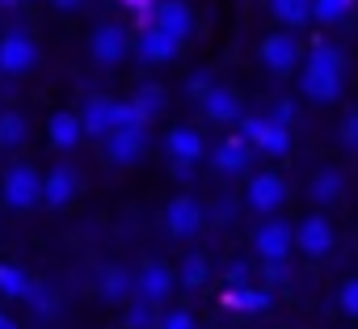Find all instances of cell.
<instances>
[{
    "instance_id": "20",
    "label": "cell",
    "mask_w": 358,
    "mask_h": 329,
    "mask_svg": "<svg viewBox=\"0 0 358 329\" xmlns=\"http://www.w3.org/2000/svg\"><path fill=\"white\" fill-rule=\"evenodd\" d=\"M312 203L316 207H333V203H341V195H345V174L341 169H320L316 178H312Z\"/></svg>"
},
{
    "instance_id": "2",
    "label": "cell",
    "mask_w": 358,
    "mask_h": 329,
    "mask_svg": "<svg viewBox=\"0 0 358 329\" xmlns=\"http://www.w3.org/2000/svg\"><path fill=\"white\" fill-rule=\"evenodd\" d=\"M0 199L13 211H30L34 203H43V178L34 164H9L0 178Z\"/></svg>"
},
{
    "instance_id": "22",
    "label": "cell",
    "mask_w": 358,
    "mask_h": 329,
    "mask_svg": "<svg viewBox=\"0 0 358 329\" xmlns=\"http://www.w3.org/2000/svg\"><path fill=\"white\" fill-rule=\"evenodd\" d=\"M131 106L139 110V118H143V122H152V118H160V114H164L169 93H164L160 85H139V89H135V97H131Z\"/></svg>"
},
{
    "instance_id": "5",
    "label": "cell",
    "mask_w": 358,
    "mask_h": 329,
    "mask_svg": "<svg viewBox=\"0 0 358 329\" xmlns=\"http://www.w3.org/2000/svg\"><path fill=\"white\" fill-rule=\"evenodd\" d=\"M127 51H131V38H127V26H118V22H101L89 38V55L101 68H118L127 59Z\"/></svg>"
},
{
    "instance_id": "25",
    "label": "cell",
    "mask_w": 358,
    "mask_h": 329,
    "mask_svg": "<svg viewBox=\"0 0 358 329\" xmlns=\"http://www.w3.org/2000/svg\"><path fill=\"white\" fill-rule=\"evenodd\" d=\"M270 13H274V22L295 30V26L312 22V0H270Z\"/></svg>"
},
{
    "instance_id": "35",
    "label": "cell",
    "mask_w": 358,
    "mask_h": 329,
    "mask_svg": "<svg viewBox=\"0 0 358 329\" xmlns=\"http://www.w3.org/2000/svg\"><path fill=\"white\" fill-rule=\"evenodd\" d=\"M270 122H278V127H291V118H295V110H291V102H278L274 106V114H266Z\"/></svg>"
},
{
    "instance_id": "28",
    "label": "cell",
    "mask_w": 358,
    "mask_h": 329,
    "mask_svg": "<svg viewBox=\"0 0 358 329\" xmlns=\"http://www.w3.org/2000/svg\"><path fill=\"white\" fill-rule=\"evenodd\" d=\"M26 139V118L17 114V110H9V114H0V148H17Z\"/></svg>"
},
{
    "instance_id": "8",
    "label": "cell",
    "mask_w": 358,
    "mask_h": 329,
    "mask_svg": "<svg viewBox=\"0 0 358 329\" xmlns=\"http://www.w3.org/2000/svg\"><path fill=\"white\" fill-rule=\"evenodd\" d=\"M152 26L164 30L177 43H186L190 30H194V13H190L186 0H156V5H152Z\"/></svg>"
},
{
    "instance_id": "36",
    "label": "cell",
    "mask_w": 358,
    "mask_h": 329,
    "mask_svg": "<svg viewBox=\"0 0 358 329\" xmlns=\"http://www.w3.org/2000/svg\"><path fill=\"white\" fill-rule=\"evenodd\" d=\"M160 329H194V316H190V312H173Z\"/></svg>"
},
{
    "instance_id": "14",
    "label": "cell",
    "mask_w": 358,
    "mask_h": 329,
    "mask_svg": "<svg viewBox=\"0 0 358 329\" xmlns=\"http://www.w3.org/2000/svg\"><path fill=\"white\" fill-rule=\"evenodd\" d=\"M76 186H80V178H76L72 164H55V169L43 178V203L47 207H68L76 199Z\"/></svg>"
},
{
    "instance_id": "15",
    "label": "cell",
    "mask_w": 358,
    "mask_h": 329,
    "mask_svg": "<svg viewBox=\"0 0 358 329\" xmlns=\"http://www.w3.org/2000/svg\"><path fill=\"white\" fill-rule=\"evenodd\" d=\"M135 51H139V59H148V64H169L177 51H182V43L169 38V34L156 30V26H143L139 38H135Z\"/></svg>"
},
{
    "instance_id": "12",
    "label": "cell",
    "mask_w": 358,
    "mask_h": 329,
    "mask_svg": "<svg viewBox=\"0 0 358 329\" xmlns=\"http://www.w3.org/2000/svg\"><path fill=\"white\" fill-rule=\"evenodd\" d=\"M76 118H80V131H85V135H93V139H106V135L114 131V97H106V93H93Z\"/></svg>"
},
{
    "instance_id": "31",
    "label": "cell",
    "mask_w": 358,
    "mask_h": 329,
    "mask_svg": "<svg viewBox=\"0 0 358 329\" xmlns=\"http://www.w3.org/2000/svg\"><path fill=\"white\" fill-rule=\"evenodd\" d=\"M26 304L34 308V316H55V312H59L55 295H51L47 287H38V283H30V291H26Z\"/></svg>"
},
{
    "instance_id": "17",
    "label": "cell",
    "mask_w": 358,
    "mask_h": 329,
    "mask_svg": "<svg viewBox=\"0 0 358 329\" xmlns=\"http://www.w3.org/2000/svg\"><path fill=\"white\" fill-rule=\"evenodd\" d=\"M164 144H169V156L173 160H190V164H199L203 156H207V144H203V131H194V127H173L169 135H164Z\"/></svg>"
},
{
    "instance_id": "4",
    "label": "cell",
    "mask_w": 358,
    "mask_h": 329,
    "mask_svg": "<svg viewBox=\"0 0 358 329\" xmlns=\"http://www.w3.org/2000/svg\"><path fill=\"white\" fill-rule=\"evenodd\" d=\"M38 64V43L26 30H9L0 38V76H26Z\"/></svg>"
},
{
    "instance_id": "21",
    "label": "cell",
    "mask_w": 358,
    "mask_h": 329,
    "mask_svg": "<svg viewBox=\"0 0 358 329\" xmlns=\"http://www.w3.org/2000/svg\"><path fill=\"white\" fill-rule=\"evenodd\" d=\"M224 304L236 308V312L257 316V312L270 308V291H257V287H228V291H224Z\"/></svg>"
},
{
    "instance_id": "1",
    "label": "cell",
    "mask_w": 358,
    "mask_h": 329,
    "mask_svg": "<svg viewBox=\"0 0 358 329\" xmlns=\"http://www.w3.org/2000/svg\"><path fill=\"white\" fill-rule=\"evenodd\" d=\"M341 76H345V55H341V47H333V43H312L308 68L299 72V93H303L308 102L329 106V102L341 97Z\"/></svg>"
},
{
    "instance_id": "24",
    "label": "cell",
    "mask_w": 358,
    "mask_h": 329,
    "mask_svg": "<svg viewBox=\"0 0 358 329\" xmlns=\"http://www.w3.org/2000/svg\"><path fill=\"white\" fill-rule=\"evenodd\" d=\"M131 270L127 266H106V274H101V300L106 304H122L127 295H131Z\"/></svg>"
},
{
    "instance_id": "16",
    "label": "cell",
    "mask_w": 358,
    "mask_h": 329,
    "mask_svg": "<svg viewBox=\"0 0 358 329\" xmlns=\"http://www.w3.org/2000/svg\"><path fill=\"white\" fill-rule=\"evenodd\" d=\"M199 106H203V114H207L211 122H236V118H241V97H236L228 85H211V89L199 97Z\"/></svg>"
},
{
    "instance_id": "38",
    "label": "cell",
    "mask_w": 358,
    "mask_h": 329,
    "mask_svg": "<svg viewBox=\"0 0 358 329\" xmlns=\"http://www.w3.org/2000/svg\"><path fill=\"white\" fill-rule=\"evenodd\" d=\"M173 174H177V182H190L194 178V164L190 160H173Z\"/></svg>"
},
{
    "instance_id": "27",
    "label": "cell",
    "mask_w": 358,
    "mask_h": 329,
    "mask_svg": "<svg viewBox=\"0 0 358 329\" xmlns=\"http://www.w3.org/2000/svg\"><path fill=\"white\" fill-rule=\"evenodd\" d=\"M350 9H354V0H312V22H320V26H337Z\"/></svg>"
},
{
    "instance_id": "43",
    "label": "cell",
    "mask_w": 358,
    "mask_h": 329,
    "mask_svg": "<svg viewBox=\"0 0 358 329\" xmlns=\"http://www.w3.org/2000/svg\"><path fill=\"white\" fill-rule=\"evenodd\" d=\"M0 5H5V9H13V5H22V0H0Z\"/></svg>"
},
{
    "instance_id": "33",
    "label": "cell",
    "mask_w": 358,
    "mask_h": 329,
    "mask_svg": "<svg viewBox=\"0 0 358 329\" xmlns=\"http://www.w3.org/2000/svg\"><path fill=\"white\" fill-rule=\"evenodd\" d=\"M337 308H341V316H354V321H358V279H345V283H341Z\"/></svg>"
},
{
    "instance_id": "6",
    "label": "cell",
    "mask_w": 358,
    "mask_h": 329,
    "mask_svg": "<svg viewBox=\"0 0 358 329\" xmlns=\"http://www.w3.org/2000/svg\"><path fill=\"white\" fill-rule=\"evenodd\" d=\"M253 249L266 258V262H287V253L295 249V228L278 216H270L257 232H253Z\"/></svg>"
},
{
    "instance_id": "11",
    "label": "cell",
    "mask_w": 358,
    "mask_h": 329,
    "mask_svg": "<svg viewBox=\"0 0 358 329\" xmlns=\"http://www.w3.org/2000/svg\"><path fill=\"white\" fill-rule=\"evenodd\" d=\"M164 224H169V232H173V237H182V241L199 237V228H203V207H199V199H190V195L169 199Z\"/></svg>"
},
{
    "instance_id": "13",
    "label": "cell",
    "mask_w": 358,
    "mask_h": 329,
    "mask_svg": "<svg viewBox=\"0 0 358 329\" xmlns=\"http://www.w3.org/2000/svg\"><path fill=\"white\" fill-rule=\"evenodd\" d=\"M101 144H106V156L114 164H135L143 156V148H148V131L143 127H135V131H110Z\"/></svg>"
},
{
    "instance_id": "29",
    "label": "cell",
    "mask_w": 358,
    "mask_h": 329,
    "mask_svg": "<svg viewBox=\"0 0 358 329\" xmlns=\"http://www.w3.org/2000/svg\"><path fill=\"white\" fill-rule=\"evenodd\" d=\"M177 279H182V287H203L207 283V258L203 253H190L182 262V270H177Z\"/></svg>"
},
{
    "instance_id": "19",
    "label": "cell",
    "mask_w": 358,
    "mask_h": 329,
    "mask_svg": "<svg viewBox=\"0 0 358 329\" xmlns=\"http://www.w3.org/2000/svg\"><path fill=\"white\" fill-rule=\"evenodd\" d=\"M47 139H51L59 152H72V148L85 139V131H80V118H76L72 110H55V114L47 118Z\"/></svg>"
},
{
    "instance_id": "23",
    "label": "cell",
    "mask_w": 358,
    "mask_h": 329,
    "mask_svg": "<svg viewBox=\"0 0 358 329\" xmlns=\"http://www.w3.org/2000/svg\"><path fill=\"white\" fill-rule=\"evenodd\" d=\"M30 274H26V266H17V262H0V295L5 300H26V291H30Z\"/></svg>"
},
{
    "instance_id": "41",
    "label": "cell",
    "mask_w": 358,
    "mask_h": 329,
    "mask_svg": "<svg viewBox=\"0 0 358 329\" xmlns=\"http://www.w3.org/2000/svg\"><path fill=\"white\" fill-rule=\"evenodd\" d=\"M118 5H127L131 13H139V9H152V5H156V0H118Z\"/></svg>"
},
{
    "instance_id": "34",
    "label": "cell",
    "mask_w": 358,
    "mask_h": 329,
    "mask_svg": "<svg viewBox=\"0 0 358 329\" xmlns=\"http://www.w3.org/2000/svg\"><path fill=\"white\" fill-rule=\"evenodd\" d=\"M337 139H341L345 152H358V114H350V118L337 127Z\"/></svg>"
},
{
    "instance_id": "40",
    "label": "cell",
    "mask_w": 358,
    "mask_h": 329,
    "mask_svg": "<svg viewBox=\"0 0 358 329\" xmlns=\"http://www.w3.org/2000/svg\"><path fill=\"white\" fill-rule=\"evenodd\" d=\"M85 5V0H51V9H59V13H76Z\"/></svg>"
},
{
    "instance_id": "44",
    "label": "cell",
    "mask_w": 358,
    "mask_h": 329,
    "mask_svg": "<svg viewBox=\"0 0 358 329\" xmlns=\"http://www.w3.org/2000/svg\"><path fill=\"white\" fill-rule=\"evenodd\" d=\"M0 316H5V308H0Z\"/></svg>"
},
{
    "instance_id": "37",
    "label": "cell",
    "mask_w": 358,
    "mask_h": 329,
    "mask_svg": "<svg viewBox=\"0 0 358 329\" xmlns=\"http://www.w3.org/2000/svg\"><path fill=\"white\" fill-rule=\"evenodd\" d=\"M245 279H249V266H245V262H232V270H228V283H232V287H245Z\"/></svg>"
},
{
    "instance_id": "32",
    "label": "cell",
    "mask_w": 358,
    "mask_h": 329,
    "mask_svg": "<svg viewBox=\"0 0 358 329\" xmlns=\"http://www.w3.org/2000/svg\"><path fill=\"white\" fill-rule=\"evenodd\" d=\"M152 325H156V304L135 300V304L127 308V329H152Z\"/></svg>"
},
{
    "instance_id": "39",
    "label": "cell",
    "mask_w": 358,
    "mask_h": 329,
    "mask_svg": "<svg viewBox=\"0 0 358 329\" xmlns=\"http://www.w3.org/2000/svg\"><path fill=\"white\" fill-rule=\"evenodd\" d=\"M207 89H211V76H203V72H199V76H190V93H199V97H203Z\"/></svg>"
},
{
    "instance_id": "30",
    "label": "cell",
    "mask_w": 358,
    "mask_h": 329,
    "mask_svg": "<svg viewBox=\"0 0 358 329\" xmlns=\"http://www.w3.org/2000/svg\"><path fill=\"white\" fill-rule=\"evenodd\" d=\"M236 122H241V131H236V135H241L249 148H257V139H262V135H266V127H270V118H266V114H241Z\"/></svg>"
},
{
    "instance_id": "42",
    "label": "cell",
    "mask_w": 358,
    "mask_h": 329,
    "mask_svg": "<svg viewBox=\"0 0 358 329\" xmlns=\"http://www.w3.org/2000/svg\"><path fill=\"white\" fill-rule=\"evenodd\" d=\"M0 329H17V321L13 316H0Z\"/></svg>"
},
{
    "instance_id": "18",
    "label": "cell",
    "mask_w": 358,
    "mask_h": 329,
    "mask_svg": "<svg viewBox=\"0 0 358 329\" xmlns=\"http://www.w3.org/2000/svg\"><path fill=\"white\" fill-rule=\"evenodd\" d=\"M211 160H215V169H220V174H245V169H249V160H253V148H249L241 135H228V139L215 144Z\"/></svg>"
},
{
    "instance_id": "26",
    "label": "cell",
    "mask_w": 358,
    "mask_h": 329,
    "mask_svg": "<svg viewBox=\"0 0 358 329\" xmlns=\"http://www.w3.org/2000/svg\"><path fill=\"white\" fill-rule=\"evenodd\" d=\"M257 152H266V156H287V152H291V127L270 122L266 135L257 139Z\"/></svg>"
},
{
    "instance_id": "3",
    "label": "cell",
    "mask_w": 358,
    "mask_h": 329,
    "mask_svg": "<svg viewBox=\"0 0 358 329\" xmlns=\"http://www.w3.org/2000/svg\"><path fill=\"white\" fill-rule=\"evenodd\" d=\"M257 59H262V68H266L270 76H291L295 64H299V43H295V34H287V30L266 34L262 47H257Z\"/></svg>"
},
{
    "instance_id": "9",
    "label": "cell",
    "mask_w": 358,
    "mask_h": 329,
    "mask_svg": "<svg viewBox=\"0 0 358 329\" xmlns=\"http://www.w3.org/2000/svg\"><path fill=\"white\" fill-rule=\"evenodd\" d=\"M131 291H135V300H143V304H160V300H169V291H173V270H169L164 262H143L139 274L131 279Z\"/></svg>"
},
{
    "instance_id": "10",
    "label": "cell",
    "mask_w": 358,
    "mask_h": 329,
    "mask_svg": "<svg viewBox=\"0 0 358 329\" xmlns=\"http://www.w3.org/2000/svg\"><path fill=\"white\" fill-rule=\"evenodd\" d=\"M295 249L303 258H324L333 249V224L324 216H303L295 224Z\"/></svg>"
},
{
    "instance_id": "7",
    "label": "cell",
    "mask_w": 358,
    "mask_h": 329,
    "mask_svg": "<svg viewBox=\"0 0 358 329\" xmlns=\"http://www.w3.org/2000/svg\"><path fill=\"white\" fill-rule=\"evenodd\" d=\"M245 199H249V207H253L257 216H274V211L287 203V182H282L274 169H266V174H253V178H249V190H245Z\"/></svg>"
}]
</instances>
